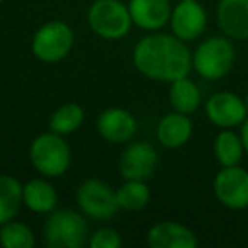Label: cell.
<instances>
[{
    "label": "cell",
    "instance_id": "cell-7",
    "mask_svg": "<svg viewBox=\"0 0 248 248\" xmlns=\"http://www.w3.org/2000/svg\"><path fill=\"white\" fill-rule=\"evenodd\" d=\"M75 202L85 217L93 221H109L119 211L116 190L100 179H87L75 192Z\"/></svg>",
    "mask_w": 248,
    "mask_h": 248
},
{
    "label": "cell",
    "instance_id": "cell-12",
    "mask_svg": "<svg viewBox=\"0 0 248 248\" xmlns=\"http://www.w3.org/2000/svg\"><path fill=\"white\" fill-rule=\"evenodd\" d=\"M170 31L182 41L190 43L199 39L207 28L206 9L194 0V2H182L180 0L175 7H172L170 14Z\"/></svg>",
    "mask_w": 248,
    "mask_h": 248
},
{
    "label": "cell",
    "instance_id": "cell-25",
    "mask_svg": "<svg viewBox=\"0 0 248 248\" xmlns=\"http://www.w3.org/2000/svg\"><path fill=\"white\" fill-rule=\"evenodd\" d=\"M240 136H241V141H243V146H245V153L248 155V117L245 119V123L241 124Z\"/></svg>",
    "mask_w": 248,
    "mask_h": 248
},
{
    "label": "cell",
    "instance_id": "cell-10",
    "mask_svg": "<svg viewBox=\"0 0 248 248\" xmlns=\"http://www.w3.org/2000/svg\"><path fill=\"white\" fill-rule=\"evenodd\" d=\"M206 116L219 129H233L241 126L248 117L243 97L233 92H216L207 99Z\"/></svg>",
    "mask_w": 248,
    "mask_h": 248
},
{
    "label": "cell",
    "instance_id": "cell-28",
    "mask_svg": "<svg viewBox=\"0 0 248 248\" xmlns=\"http://www.w3.org/2000/svg\"><path fill=\"white\" fill-rule=\"evenodd\" d=\"M2 2H4V0H0V4H2Z\"/></svg>",
    "mask_w": 248,
    "mask_h": 248
},
{
    "label": "cell",
    "instance_id": "cell-20",
    "mask_svg": "<svg viewBox=\"0 0 248 248\" xmlns=\"http://www.w3.org/2000/svg\"><path fill=\"white\" fill-rule=\"evenodd\" d=\"M22 206H24L22 184L16 177L2 173L0 175V224L14 219Z\"/></svg>",
    "mask_w": 248,
    "mask_h": 248
},
{
    "label": "cell",
    "instance_id": "cell-9",
    "mask_svg": "<svg viewBox=\"0 0 248 248\" xmlns=\"http://www.w3.org/2000/svg\"><path fill=\"white\" fill-rule=\"evenodd\" d=\"M158 152L152 143L129 141L119 160V173L124 180H146L158 167Z\"/></svg>",
    "mask_w": 248,
    "mask_h": 248
},
{
    "label": "cell",
    "instance_id": "cell-26",
    "mask_svg": "<svg viewBox=\"0 0 248 248\" xmlns=\"http://www.w3.org/2000/svg\"><path fill=\"white\" fill-rule=\"evenodd\" d=\"M243 100H245V107H247V112H248V93L243 97Z\"/></svg>",
    "mask_w": 248,
    "mask_h": 248
},
{
    "label": "cell",
    "instance_id": "cell-24",
    "mask_svg": "<svg viewBox=\"0 0 248 248\" xmlns=\"http://www.w3.org/2000/svg\"><path fill=\"white\" fill-rule=\"evenodd\" d=\"M121 243H123V238H121L119 231L114 228L104 226L90 233L87 245L90 248H117L121 247Z\"/></svg>",
    "mask_w": 248,
    "mask_h": 248
},
{
    "label": "cell",
    "instance_id": "cell-19",
    "mask_svg": "<svg viewBox=\"0 0 248 248\" xmlns=\"http://www.w3.org/2000/svg\"><path fill=\"white\" fill-rule=\"evenodd\" d=\"M119 211L140 213L150 204L152 190L145 180H126L119 189H116Z\"/></svg>",
    "mask_w": 248,
    "mask_h": 248
},
{
    "label": "cell",
    "instance_id": "cell-18",
    "mask_svg": "<svg viewBox=\"0 0 248 248\" xmlns=\"http://www.w3.org/2000/svg\"><path fill=\"white\" fill-rule=\"evenodd\" d=\"M169 102L173 110L192 116L202 104V93L194 80H190L189 77H184V78L170 83Z\"/></svg>",
    "mask_w": 248,
    "mask_h": 248
},
{
    "label": "cell",
    "instance_id": "cell-6",
    "mask_svg": "<svg viewBox=\"0 0 248 248\" xmlns=\"http://www.w3.org/2000/svg\"><path fill=\"white\" fill-rule=\"evenodd\" d=\"M75 45V32L63 21H48L34 32L31 51L39 62L60 63L72 53Z\"/></svg>",
    "mask_w": 248,
    "mask_h": 248
},
{
    "label": "cell",
    "instance_id": "cell-23",
    "mask_svg": "<svg viewBox=\"0 0 248 248\" xmlns=\"http://www.w3.org/2000/svg\"><path fill=\"white\" fill-rule=\"evenodd\" d=\"M0 245L5 248H32L36 245V234L28 224L14 217L0 224Z\"/></svg>",
    "mask_w": 248,
    "mask_h": 248
},
{
    "label": "cell",
    "instance_id": "cell-3",
    "mask_svg": "<svg viewBox=\"0 0 248 248\" xmlns=\"http://www.w3.org/2000/svg\"><path fill=\"white\" fill-rule=\"evenodd\" d=\"M90 230L80 211L55 209L48 214L43 228V240L49 248H80L89 243Z\"/></svg>",
    "mask_w": 248,
    "mask_h": 248
},
{
    "label": "cell",
    "instance_id": "cell-4",
    "mask_svg": "<svg viewBox=\"0 0 248 248\" xmlns=\"http://www.w3.org/2000/svg\"><path fill=\"white\" fill-rule=\"evenodd\" d=\"M236 49L228 36H211L192 53V70L204 80H219L231 72Z\"/></svg>",
    "mask_w": 248,
    "mask_h": 248
},
{
    "label": "cell",
    "instance_id": "cell-16",
    "mask_svg": "<svg viewBox=\"0 0 248 248\" xmlns=\"http://www.w3.org/2000/svg\"><path fill=\"white\" fill-rule=\"evenodd\" d=\"M194 133V124L190 116L182 112H169L158 121L155 129L156 141L169 150L182 148L189 143Z\"/></svg>",
    "mask_w": 248,
    "mask_h": 248
},
{
    "label": "cell",
    "instance_id": "cell-14",
    "mask_svg": "<svg viewBox=\"0 0 248 248\" xmlns=\"http://www.w3.org/2000/svg\"><path fill=\"white\" fill-rule=\"evenodd\" d=\"M146 243L152 248H196L197 236L192 230L177 221H158L146 233Z\"/></svg>",
    "mask_w": 248,
    "mask_h": 248
},
{
    "label": "cell",
    "instance_id": "cell-2",
    "mask_svg": "<svg viewBox=\"0 0 248 248\" xmlns=\"http://www.w3.org/2000/svg\"><path fill=\"white\" fill-rule=\"evenodd\" d=\"M29 162L41 177L56 179L68 172L72 163V148L65 136L53 131L41 133L29 146Z\"/></svg>",
    "mask_w": 248,
    "mask_h": 248
},
{
    "label": "cell",
    "instance_id": "cell-22",
    "mask_svg": "<svg viewBox=\"0 0 248 248\" xmlns=\"http://www.w3.org/2000/svg\"><path fill=\"white\" fill-rule=\"evenodd\" d=\"M83 121H85V110L80 104H63L49 117V131L58 133L62 136L73 135L82 128Z\"/></svg>",
    "mask_w": 248,
    "mask_h": 248
},
{
    "label": "cell",
    "instance_id": "cell-11",
    "mask_svg": "<svg viewBox=\"0 0 248 248\" xmlns=\"http://www.w3.org/2000/svg\"><path fill=\"white\" fill-rule=\"evenodd\" d=\"M97 133L107 143L126 145L135 140L138 133V121L131 110L123 107H109L97 117Z\"/></svg>",
    "mask_w": 248,
    "mask_h": 248
},
{
    "label": "cell",
    "instance_id": "cell-13",
    "mask_svg": "<svg viewBox=\"0 0 248 248\" xmlns=\"http://www.w3.org/2000/svg\"><path fill=\"white\" fill-rule=\"evenodd\" d=\"M128 9L133 26L148 32L162 31L169 26L172 14L170 0H129Z\"/></svg>",
    "mask_w": 248,
    "mask_h": 248
},
{
    "label": "cell",
    "instance_id": "cell-21",
    "mask_svg": "<svg viewBox=\"0 0 248 248\" xmlns=\"http://www.w3.org/2000/svg\"><path fill=\"white\" fill-rule=\"evenodd\" d=\"M245 146L241 136L233 129H221L214 140V156L221 167L240 165L243 158Z\"/></svg>",
    "mask_w": 248,
    "mask_h": 248
},
{
    "label": "cell",
    "instance_id": "cell-17",
    "mask_svg": "<svg viewBox=\"0 0 248 248\" xmlns=\"http://www.w3.org/2000/svg\"><path fill=\"white\" fill-rule=\"evenodd\" d=\"M22 202L31 213L48 216L58 206V190L49 179L34 177L22 184Z\"/></svg>",
    "mask_w": 248,
    "mask_h": 248
},
{
    "label": "cell",
    "instance_id": "cell-5",
    "mask_svg": "<svg viewBox=\"0 0 248 248\" xmlns=\"http://www.w3.org/2000/svg\"><path fill=\"white\" fill-rule=\"evenodd\" d=\"M87 24L99 38L117 41L131 32L133 19L121 0H93L87 11Z\"/></svg>",
    "mask_w": 248,
    "mask_h": 248
},
{
    "label": "cell",
    "instance_id": "cell-15",
    "mask_svg": "<svg viewBox=\"0 0 248 248\" xmlns=\"http://www.w3.org/2000/svg\"><path fill=\"white\" fill-rule=\"evenodd\" d=\"M219 31L231 39H248V0H219L216 7Z\"/></svg>",
    "mask_w": 248,
    "mask_h": 248
},
{
    "label": "cell",
    "instance_id": "cell-27",
    "mask_svg": "<svg viewBox=\"0 0 248 248\" xmlns=\"http://www.w3.org/2000/svg\"><path fill=\"white\" fill-rule=\"evenodd\" d=\"M182 2H194V0H182Z\"/></svg>",
    "mask_w": 248,
    "mask_h": 248
},
{
    "label": "cell",
    "instance_id": "cell-1",
    "mask_svg": "<svg viewBox=\"0 0 248 248\" xmlns=\"http://www.w3.org/2000/svg\"><path fill=\"white\" fill-rule=\"evenodd\" d=\"M133 65L146 78L172 83L189 77L192 51L186 41L172 32H148L135 45Z\"/></svg>",
    "mask_w": 248,
    "mask_h": 248
},
{
    "label": "cell",
    "instance_id": "cell-8",
    "mask_svg": "<svg viewBox=\"0 0 248 248\" xmlns=\"http://www.w3.org/2000/svg\"><path fill=\"white\" fill-rule=\"evenodd\" d=\"M216 199L231 211L248 207V170L240 165L221 167L213 180Z\"/></svg>",
    "mask_w": 248,
    "mask_h": 248
}]
</instances>
